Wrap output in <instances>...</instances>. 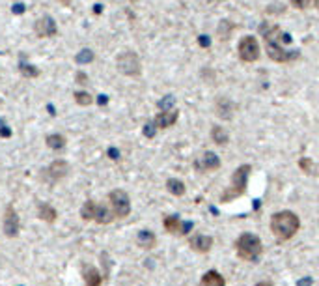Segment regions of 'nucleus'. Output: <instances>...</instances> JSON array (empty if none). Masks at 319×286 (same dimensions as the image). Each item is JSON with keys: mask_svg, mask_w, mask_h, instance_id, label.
<instances>
[{"mask_svg": "<svg viewBox=\"0 0 319 286\" xmlns=\"http://www.w3.org/2000/svg\"><path fill=\"white\" fill-rule=\"evenodd\" d=\"M260 32L265 38V47H267V54L271 60L287 64V62H293L299 58V51H287L284 47V43H291V36L284 32L280 27L261 23Z\"/></svg>", "mask_w": 319, "mask_h": 286, "instance_id": "f257e3e1", "label": "nucleus"}, {"mask_svg": "<svg viewBox=\"0 0 319 286\" xmlns=\"http://www.w3.org/2000/svg\"><path fill=\"white\" fill-rule=\"evenodd\" d=\"M300 228V219L297 217V213L284 210L273 215L271 219V232L278 238V241H287L291 240L295 234L299 232Z\"/></svg>", "mask_w": 319, "mask_h": 286, "instance_id": "f03ea898", "label": "nucleus"}, {"mask_svg": "<svg viewBox=\"0 0 319 286\" xmlns=\"http://www.w3.org/2000/svg\"><path fill=\"white\" fill-rule=\"evenodd\" d=\"M235 251L239 254V258L247 260V262H258L263 253V245L256 234L245 232L235 241Z\"/></svg>", "mask_w": 319, "mask_h": 286, "instance_id": "7ed1b4c3", "label": "nucleus"}, {"mask_svg": "<svg viewBox=\"0 0 319 286\" xmlns=\"http://www.w3.org/2000/svg\"><path fill=\"white\" fill-rule=\"evenodd\" d=\"M252 172V166L250 165H241L232 176V185L221 195V202H232L234 199L245 195L247 191V183H248V176Z\"/></svg>", "mask_w": 319, "mask_h": 286, "instance_id": "20e7f679", "label": "nucleus"}, {"mask_svg": "<svg viewBox=\"0 0 319 286\" xmlns=\"http://www.w3.org/2000/svg\"><path fill=\"white\" fill-rule=\"evenodd\" d=\"M116 66H118V71L127 75V77H138L140 71H142L140 58H138V54L133 53V51H124V53L120 54L116 60Z\"/></svg>", "mask_w": 319, "mask_h": 286, "instance_id": "39448f33", "label": "nucleus"}, {"mask_svg": "<svg viewBox=\"0 0 319 286\" xmlns=\"http://www.w3.org/2000/svg\"><path fill=\"white\" fill-rule=\"evenodd\" d=\"M109 202H111L112 212H114V215H116L118 219H124V217H127L131 213V199L124 189H114V191H111Z\"/></svg>", "mask_w": 319, "mask_h": 286, "instance_id": "423d86ee", "label": "nucleus"}, {"mask_svg": "<svg viewBox=\"0 0 319 286\" xmlns=\"http://www.w3.org/2000/svg\"><path fill=\"white\" fill-rule=\"evenodd\" d=\"M239 56L243 62H256L260 58V45L254 36H245L239 41Z\"/></svg>", "mask_w": 319, "mask_h": 286, "instance_id": "0eeeda50", "label": "nucleus"}, {"mask_svg": "<svg viewBox=\"0 0 319 286\" xmlns=\"http://www.w3.org/2000/svg\"><path fill=\"white\" fill-rule=\"evenodd\" d=\"M2 228H4V234H6L8 238H17V236H19L21 221H19V215H17V210L13 208V204H8L6 206Z\"/></svg>", "mask_w": 319, "mask_h": 286, "instance_id": "6e6552de", "label": "nucleus"}, {"mask_svg": "<svg viewBox=\"0 0 319 286\" xmlns=\"http://www.w3.org/2000/svg\"><path fill=\"white\" fill-rule=\"evenodd\" d=\"M34 32H36L38 38H54L58 34V25H56V21L52 19L51 15H43V17H39L36 21Z\"/></svg>", "mask_w": 319, "mask_h": 286, "instance_id": "1a4fd4ad", "label": "nucleus"}, {"mask_svg": "<svg viewBox=\"0 0 319 286\" xmlns=\"http://www.w3.org/2000/svg\"><path fill=\"white\" fill-rule=\"evenodd\" d=\"M67 172H69V163L64 159L52 161L51 165L45 168V176L49 178L51 183H56V181L64 180L65 176H67Z\"/></svg>", "mask_w": 319, "mask_h": 286, "instance_id": "9d476101", "label": "nucleus"}, {"mask_svg": "<svg viewBox=\"0 0 319 286\" xmlns=\"http://www.w3.org/2000/svg\"><path fill=\"white\" fill-rule=\"evenodd\" d=\"M194 168L198 172H209V170H217V168H221V159H219V155L213 152H205L202 157H198L194 161Z\"/></svg>", "mask_w": 319, "mask_h": 286, "instance_id": "9b49d317", "label": "nucleus"}, {"mask_svg": "<svg viewBox=\"0 0 319 286\" xmlns=\"http://www.w3.org/2000/svg\"><path fill=\"white\" fill-rule=\"evenodd\" d=\"M189 245L196 253H209V249L213 247V238L211 236H203V234H194L189 240Z\"/></svg>", "mask_w": 319, "mask_h": 286, "instance_id": "f8f14e48", "label": "nucleus"}, {"mask_svg": "<svg viewBox=\"0 0 319 286\" xmlns=\"http://www.w3.org/2000/svg\"><path fill=\"white\" fill-rule=\"evenodd\" d=\"M177 118H179V113H177L176 109H172V111H163V113H159L155 116L153 124H155V127H159V129H166V127L174 126L177 122Z\"/></svg>", "mask_w": 319, "mask_h": 286, "instance_id": "ddd939ff", "label": "nucleus"}, {"mask_svg": "<svg viewBox=\"0 0 319 286\" xmlns=\"http://www.w3.org/2000/svg\"><path fill=\"white\" fill-rule=\"evenodd\" d=\"M114 219H116V215L112 212V208L104 206V204H97V208H95V217H93L95 223H99V225H109V223H112Z\"/></svg>", "mask_w": 319, "mask_h": 286, "instance_id": "4468645a", "label": "nucleus"}, {"mask_svg": "<svg viewBox=\"0 0 319 286\" xmlns=\"http://www.w3.org/2000/svg\"><path fill=\"white\" fill-rule=\"evenodd\" d=\"M82 277H84L86 286H101V282H103L101 273H99L93 266H84V267H82Z\"/></svg>", "mask_w": 319, "mask_h": 286, "instance_id": "2eb2a0df", "label": "nucleus"}, {"mask_svg": "<svg viewBox=\"0 0 319 286\" xmlns=\"http://www.w3.org/2000/svg\"><path fill=\"white\" fill-rule=\"evenodd\" d=\"M200 286H226V280H224V277L219 271L211 269V271H207L202 277Z\"/></svg>", "mask_w": 319, "mask_h": 286, "instance_id": "dca6fc26", "label": "nucleus"}, {"mask_svg": "<svg viewBox=\"0 0 319 286\" xmlns=\"http://www.w3.org/2000/svg\"><path fill=\"white\" fill-rule=\"evenodd\" d=\"M38 217L45 223H54L58 217V212L51 206V204H39L38 206Z\"/></svg>", "mask_w": 319, "mask_h": 286, "instance_id": "f3484780", "label": "nucleus"}, {"mask_svg": "<svg viewBox=\"0 0 319 286\" xmlns=\"http://www.w3.org/2000/svg\"><path fill=\"white\" fill-rule=\"evenodd\" d=\"M163 225L170 234H183V225L185 223H181V219L177 215H168V217H164Z\"/></svg>", "mask_w": 319, "mask_h": 286, "instance_id": "a211bd4d", "label": "nucleus"}, {"mask_svg": "<svg viewBox=\"0 0 319 286\" xmlns=\"http://www.w3.org/2000/svg\"><path fill=\"white\" fill-rule=\"evenodd\" d=\"M155 234L150 232V230H140L137 236V243L142 249H153L155 247Z\"/></svg>", "mask_w": 319, "mask_h": 286, "instance_id": "6ab92c4d", "label": "nucleus"}, {"mask_svg": "<svg viewBox=\"0 0 319 286\" xmlns=\"http://www.w3.org/2000/svg\"><path fill=\"white\" fill-rule=\"evenodd\" d=\"M19 71H21V75L25 77V79H38L39 77V71L38 67L36 66H32V64H26L25 60H21V64H19Z\"/></svg>", "mask_w": 319, "mask_h": 286, "instance_id": "aec40b11", "label": "nucleus"}, {"mask_svg": "<svg viewBox=\"0 0 319 286\" xmlns=\"http://www.w3.org/2000/svg\"><path fill=\"white\" fill-rule=\"evenodd\" d=\"M47 146L51 148V150H64L65 148V137L64 135H58V133H52L49 135L45 139Z\"/></svg>", "mask_w": 319, "mask_h": 286, "instance_id": "412c9836", "label": "nucleus"}, {"mask_svg": "<svg viewBox=\"0 0 319 286\" xmlns=\"http://www.w3.org/2000/svg\"><path fill=\"white\" fill-rule=\"evenodd\" d=\"M232 109H234V105H232L228 100L221 98V100L217 101V113H219V116L224 118V120H228L230 116H232Z\"/></svg>", "mask_w": 319, "mask_h": 286, "instance_id": "4be33fe9", "label": "nucleus"}, {"mask_svg": "<svg viewBox=\"0 0 319 286\" xmlns=\"http://www.w3.org/2000/svg\"><path fill=\"white\" fill-rule=\"evenodd\" d=\"M95 208H97V204H95L93 200H86L84 204H82V208H80V217L84 221H93V217H95Z\"/></svg>", "mask_w": 319, "mask_h": 286, "instance_id": "5701e85b", "label": "nucleus"}, {"mask_svg": "<svg viewBox=\"0 0 319 286\" xmlns=\"http://www.w3.org/2000/svg\"><path fill=\"white\" fill-rule=\"evenodd\" d=\"M166 189H168L172 195H176V197H183L185 195V183L181 180H176V178H170L166 181Z\"/></svg>", "mask_w": 319, "mask_h": 286, "instance_id": "b1692460", "label": "nucleus"}, {"mask_svg": "<svg viewBox=\"0 0 319 286\" xmlns=\"http://www.w3.org/2000/svg\"><path fill=\"white\" fill-rule=\"evenodd\" d=\"M211 137H213V140H215L217 144H221V146H224V144L228 142V133H226V129L221 126H215L211 129Z\"/></svg>", "mask_w": 319, "mask_h": 286, "instance_id": "393cba45", "label": "nucleus"}, {"mask_svg": "<svg viewBox=\"0 0 319 286\" xmlns=\"http://www.w3.org/2000/svg\"><path fill=\"white\" fill-rule=\"evenodd\" d=\"M93 58H95V54H93L91 49H82L80 53H77L75 62H77L78 66H82V64H90V62H93Z\"/></svg>", "mask_w": 319, "mask_h": 286, "instance_id": "a878e982", "label": "nucleus"}, {"mask_svg": "<svg viewBox=\"0 0 319 286\" xmlns=\"http://www.w3.org/2000/svg\"><path fill=\"white\" fill-rule=\"evenodd\" d=\"M73 98H75V101H77L80 107H88L93 103V98H91L88 92H75L73 93Z\"/></svg>", "mask_w": 319, "mask_h": 286, "instance_id": "bb28decb", "label": "nucleus"}, {"mask_svg": "<svg viewBox=\"0 0 319 286\" xmlns=\"http://www.w3.org/2000/svg\"><path fill=\"white\" fill-rule=\"evenodd\" d=\"M174 103H176L174 96H164L163 100L159 101V109H161V111H172V109H174Z\"/></svg>", "mask_w": 319, "mask_h": 286, "instance_id": "cd10ccee", "label": "nucleus"}, {"mask_svg": "<svg viewBox=\"0 0 319 286\" xmlns=\"http://www.w3.org/2000/svg\"><path fill=\"white\" fill-rule=\"evenodd\" d=\"M155 133H157L155 124H153V122H148V124L144 126V135H146L148 139H153V137H155Z\"/></svg>", "mask_w": 319, "mask_h": 286, "instance_id": "c85d7f7f", "label": "nucleus"}, {"mask_svg": "<svg viewBox=\"0 0 319 286\" xmlns=\"http://www.w3.org/2000/svg\"><path fill=\"white\" fill-rule=\"evenodd\" d=\"M0 137H2V139H10V137H12V129L8 127V124L2 120V118H0Z\"/></svg>", "mask_w": 319, "mask_h": 286, "instance_id": "c756f323", "label": "nucleus"}, {"mask_svg": "<svg viewBox=\"0 0 319 286\" xmlns=\"http://www.w3.org/2000/svg\"><path fill=\"white\" fill-rule=\"evenodd\" d=\"M75 80H77V84H80V86H86V84H88V75H86L84 71H77Z\"/></svg>", "mask_w": 319, "mask_h": 286, "instance_id": "7c9ffc66", "label": "nucleus"}, {"mask_svg": "<svg viewBox=\"0 0 319 286\" xmlns=\"http://www.w3.org/2000/svg\"><path fill=\"white\" fill-rule=\"evenodd\" d=\"M25 10H26V6L23 4V2H15L12 6V12L15 15H21V14H25Z\"/></svg>", "mask_w": 319, "mask_h": 286, "instance_id": "2f4dec72", "label": "nucleus"}, {"mask_svg": "<svg viewBox=\"0 0 319 286\" xmlns=\"http://www.w3.org/2000/svg\"><path fill=\"white\" fill-rule=\"evenodd\" d=\"M291 4H293L297 10H304L308 6V0H291Z\"/></svg>", "mask_w": 319, "mask_h": 286, "instance_id": "473e14b6", "label": "nucleus"}, {"mask_svg": "<svg viewBox=\"0 0 319 286\" xmlns=\"http://www.w3.org/2000/svg\"><path fill=\"white\" fill-rule=\"evenodd\" d=\"M109 157H111V159H120V152H118L116 148H109Z\"/></svg>", "mask_w": 319, "mask_h": 286, "instance_id": "72a5a7b5", "label": "nucleus"}, {"mask_svg": "<svg viewBox=\"0 0 319 286\" xmlns=\"http://www.w3.org/2000/svg\"><path fill=\"white\" fill-rule=\"evenodd\" d=\"M198 43H200L202 47H209L211 40H209V36H200V38H198Z\"/></svg>", "mask_w": 319, "mask_h": 286, "instance_id": "f704fd0d", "label": "nucleus"}, {"mask_svg": "<svg viewBox=\"0 0 319 286\" xmlns=\"http://www.w3.org/2000/svg\"><path fill=\"white\" fill-rule=\"evenodd\" d=\"M97 103L101 107L103 105H107V103H109V98H107V96H103V93H101V96H97Z\"/></svg>", "mask_w": 319, "mask_h": 286, "instance_id": "c9c22d12", "label": "nucleus"}, {"mask_svg": "<svg viewBox=\"0 0 319 286\" xmlns=\"http://www.w3.org/2000/svg\"><path fill=\"white\" fill-rule=\"evenodd\" d=\"M256 286H273V282H271V280H261V282H258Z\"/></svg>", "mask_w": 319, "mask_h": 286, "instance_id": "e433bc0d", "label": "nucleus"}, {"mask_svg": "<svg viewBox=\"0 0 319 286\" xmlns=\"http://www.w3.org/2000/svg\"><path fill=\"white\" fill-rule=\"evenodd\" d=\"M93 12H95V14H101V12H103V6H101V4H95V6H93Z\"/></svg>", "mask_w": 319, "mask_h": 286, "instance_id": "4c0bfd02", "label": "nucleus"}, {"mask_svg": "<svg viewBox=\"0 0 319 286\" xmlns=\"http://www.w3.org/2000/svg\"><path fill=\"white\" fill-rule=\"evenodd\" d=\"M47 109H49V113H51L52 116H54V114H56V113H54V107H52V105H49V107H47Z\"/></svg>", "mask_w": 319, "mask_h": 286, "instance_id": "58836bf2", "label": "nucleus"}, {"mask_svg": "<svg viewBox=\"0 0 319 286\" xmlns=\"http://www.w3.org/2000/svg\"><path fill=\"white\" fill-rule=\"evenodd\" d=\"M308 282H310V279H306V284H308ZM299 286H304V282H302V280H300V282H299Z\"/></svg>", "mask_w": 319, "mask_h": 286, "instance_id": "ea45409f", "label": "nucleus"}, {"mask_svg": "<svg viewBox=\"0 0 319 286\" xmlns=\"http://www.w3.org/2000/svg\"><path fill=\"white\" fill-rule=\"evenodd\" d=\"M60 2H64V4H69V0H60Z\"/></svg>", "mask_w": 319, "mask_h": 286, "instance_id": "a19ab883", "label": "nucleus"}, {"mask_svg": "<svg viewBox=\"0 0 319 286\" xmlns=\"http://www.w3.org/2000/svg\"><path fill=\"white\" fill-rule=\"evenodd\" d=\"M315 6H317V8H319V0H315Z\"/></svg>", "mask_w": 319, "mask_h": 286, "instance_id": "79ce46f5", "label": "nucleus"}]
</instances>
